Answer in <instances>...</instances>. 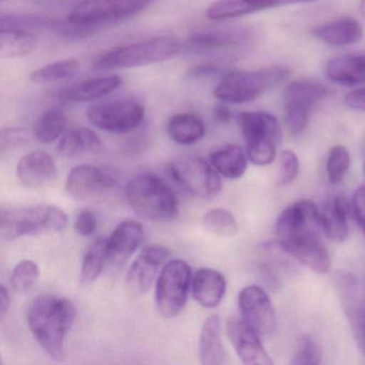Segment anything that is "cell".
I'll list each match as a JSON object with an SVG mask.
<instances>
[{"label": "cell", "mask_w": 365, "mask_h": 365, "mask_svg": "<svg viewBox=\"0 0 365 365\" xmlns=\"http://www.w3.org/2000/svg\"><path fill=\"white\" fill-rule=\"evenodd\" d=\"M76 311L67 298L43 294L29 305L27 322L34 337L54 360L65 356V339L73 326Z\"/></svg>", "instance_id": "obj_1"}, {"label": "cell", "mask_w": 365, "mask_h": 365, "mask_svg": "<svg viewBox=\"0 0 365 365\" xmlns=\"http://www.w3.org/2000/svg\"><path fill=\"white\" fill-rule=\"evenodd\" d=\"M182 48V42L175 37L151 38L110 48L93 61V67L99 71L145 67L168 61L178 54Z\"/></svg>", "instance_id": "obj_2"}, {"label": "cell", "mask_w": 365, "mask_h": 365, "mask_svg": "<svg viewBox=\"0 0 365 365\" xmlns=\"http://www.w3.org/2000/svg\"><path fill=\"white\" fill-rule=\"evenodd\" d=\"M125 194L132 210L149 221H170L178 215L177 196L170 185L155 175L134 177L125 187Z\"/></svg>", "instance_id": "obj_3"}, {"label": "cell", "mask_w": 365, "mask_h": 365, "mask_svg": "<svg viewBox=\"0 0 365 365\" xmlns=\"http://www.w3.org/2000/svg\"><path fill=\"white\" fill-rule=\"evenodd\" d=\"M289 76V70L282 66L230 72L217 83L213 95L224 104L249 103L285 82Z\"/></svg>", "instance_id": "obj_4"}, {"label": "cell", "mask_w": 365, "mask_h": 365, "mask_svg": "<svg viewBox=\"0 0 365 365\" xmlns=\"http://www.w3.org/2000/svg\"><path fill=\"white\" fill-rule=\"evenodd\" d=\"M66 225V213L51 205L7 207L0 212V236L6 241L42 232H59Z\"/></svg>", "instance_id": "obj_5"}, {"label": "cell", "mask_w": 365, "mask_h": 365, "mask_svg": "<svg viewBox=\"0 0 365 365\" xmlns=\"http://www.w3.org/2000/svg\"><path fill=\"white\" fill-rule=\"evenodd\" d=\"M237 121L247 144L250 161L257 166L272 163L282 136L277 118L266 112H243Z\"/></svg>", "instance_id": "obj_6"}, {"label": "cell", "mask_w": 365, "mask_h": 365, "mask_svg": "<svg viewBox=\"0 0 365 365\" xmlns=\"http://www.w3.org/2000/svg\"><path fill=\"white\" fill-rule=\"evenodd\" d=\"M155 0H84L73 8L68 22L93 31L144 11Z\"/></svg>", "instance_id": "obj_7"}, {"label": "cell", "mask_w": 365, "mask_h": 365, "mask_svg": "<svg viewBox=\"0 0 365 365\" xmlns=\"http://www.w3.org/2000/svg\"><path fill=\"white\" fill-rule=\"evenodd\" d=\"M320 210L311 200H299L277 217L275 234L283 247L319 240Z\"/></svg>", "instance_id": "obj_8"}, {"label": "cell", "mask_w": 365, "mask_h": 365, "mask_svg": "<svg viewBox=\"0 0 365 365\" xmlns=\"http://www.w3.org/2000/svg\"><path fill=\"white\" fill-rule=\"evenodd\" d=\"M191 283V267L181 259L168 262L155 286V304L164 318L178 316L187 303Z\"/></svg>", "instance_id": "obj_9"}, {"label": "cell", "mask_w": 365, "mask_h": 365, "mask_svg": "<svg viewBox=\"0 0 365 365\" xmlns=\"http://www.w3.org/2000/svg\"><path fill=\"white\" fill-rule=\"evenodd\" d=\"M328 95V88L315 81L303 78L288 85L284 96V112L286 127L292 135L302 133L312 110Z\"/></svg>", "instance_id": "obj_10"}, {"label": "cell", "mask_w": 365, "mask_h": 365, "mask_svg": "<svg viewBox=\"0 0 365 365\" xmlns=\"http://www.w3.org/2000/svg\"><path fill=\"white\" fill-rule=\"evenodd\" d=\"M168 172L175 182L196 197L212 198L221 192L219 173L200 158H181L170 162Z\"/></svg>", "instance_id": "obj_11"}, {"label": "cell", "mask_w": 365, "mask_h": 365, "mask_svg": "<svg viewBox=\"0 0 365 365\" xmlns=\"http://www.w3.org/2000/svg\"><path fill=\"white\" fill-rule=\"evenodd\" d=\"M87 118L93 127L102 131L129 133L142 125L145 108L135 100H114L91 106L87 110Z\"/></svg>", "instance_id": "obj_12"}, {"label": "cell", "mask_w": 365, "mask_h": 365, "mask_svg": "<svg viewBox=\"0 0 365 365\" xmlns=\"http://www.w3.org/2000/svg\"><path fill=\"white\" fill-rule=\"evenodd\" d=\"M116 177L103 166L83 164L68 175L66 189L76 200H95L108 194L114 187Z\"/></svg>", "instance_id": "obj_13"}, {"label": "cell", "mask_w": 365, "mask_h": 365, "mask_svg": "<svg viewBox=\"0 0 365 365\" xmlns=\"http://www.w3.org/2000/svg\"><path fill=\"white\" fill-rule=\"evenodd\" d=\"M241 318L260 336H269L277 328V316L272 301L257 285H250L241 290L238 297Z\"/></svg>", "instance_id": "obj_14"}, {"label": "cell", "mask_w": 365, "mask_h": 365, "mask_svg": "<svg viewBox=\"0 0 365 365\" xmlns=\"http://www.w3.org/2000/svg\"><path fill=\"white\" fill-rule=\"evenodd\" d=\"M170 251L160 245H148L140 252L125 277V288L132 297H140L153 286L160 267L168 259Z\"/></svg>", "instance_id": "obj_15"}, {"label": "cell", "mask_w": 365, "mask_h": 365, "mask_svg": "<svg viewBox=\"0 0 365 365\" xmlns=\"http://www.w3.org/2000/svg\"><path fill=\"white\" fill-rule=\"evenodd\" d=\"M230 343L242 363L247 365L272 364L268 352L262 346L260 335L242 318L230 317L226 326Z\"/></svg>", "instance_id": "obj_16"}, {"label": "cell", "mask_w": 365, "mask_h": 365, "mask_svg": "<svg viewBox=\"0 0 365 365\" xmlns=\"http://www.w3.org/2000/svg\"><path fill=\"white\" fill-rule=\"evenodd\" d=\"M144 240V228L135 221H123L115 228L108 239V262L125 264Z\"/></svg>", "instance_id": "obj_17"}, {"label": "cell", "mask_w": 365, "mask_h": 365, "mask_svg": "<svg viewBox=\"0 0 365 365\" xmlns=\"http://www.w3.org/2000/svg\"><path fill=\"white\" fill-rule=\"evenodd\" d=\"M18 177L22 185L39 189L50 185L56 177V165L48 153L42 150L25 155L18 164Z\"/></svg>", "instance_id": "obj_18"}, {"label": "cell", "mask_w": 365, "mask_h": 365, "mask_svg": "<svg viewBox=\"0 0 365 365\" xmlns=\"http://www.w3.org/2000/svg\"><path fill=\"white\" fill-rule=\"evenodd\" d=\"M123 85V78L117 74L89 78L63 89L59 97L68 102H89L101 99L115 93Z\"/></svg>", "instance_id": "obj_19"}, {"label": "cell", "mask_w": 365, "mask_h": 365, "mask_svg": "<svg viewBox=\"0 0 365 365\" xmlns=\"http://www.w3.org/2000/svg\"><path fill=\"white\" fill-rule=\"evenodd\" d=\"M193 297L205 309H215L223 300L226 292V279L217 270L202 268L192 281Z\"/></svg>", "instance_id": "obj_20"}, {"label": "cell", "mask_w": 365, "mask_h": 365, "mask_svg": "<svg viewBox=\"0 0 365 365\" xmlns=\"http://www.w3.org/2000/svg\"><path fill=\"white\" fill-rule=\"evenodd\" d=\"M361 23L351 16L335 19L314 29V37L331 46H347L363 38Z\"/></svg>", "instance_id": "obj_21"}, {"label": "cell", "mask_w": 365, "mask_h": 365, "mask_svg": "<svg viewBox=\"0 0 365 365\" xmlns=\"http://www.w3.org/2000/svg\"><path fill=\"white\" fill-rule=\"evenodd\" d=\"M350 205L345 196L330 198L320 211L322 228L330 240L343 242L348 237Z\"/></svg>", "instance_id": "obj_22"}, {"label": "cell", "mask_w": 365, "mask_h": 365, "mask_svg": "<svg viewBox=\"0 0 365 365\" xmlns=\"http://www.w3.org/2000/svg\"><path fill=\"white\" fill-rule=\"evenodd\" d=\"M250 36L249 31L240 29L202 31L192 35L187 40V46L195 52H211L242 46L250 39Z\"/></svg>", "instance_id": "obj_23"}, {"label": "cell", "mask_w": 365, "mask_h": 365, "mask_svg": "<svg viewBox=\"0 0 365 365\" xmlns=\"http://www.w3.org/2000/svg\"><path fill=\"white\" fill-rule=\"evenodd\" d=\"M200 359L204 365H222L227 362L221 334V320L215 314L205 320L200 336Z\"/></svg>", "instance_id": "obj_24"}, {"label": "cell", "mask_w": 365, "mask_h": 365, "mask_svg": "<svg viewBox=\"0 0 365 365\" xmlns=\"http://www.w3.org/2000/svg\"><path fill=\"white\" fill-rule=\"evenodd\" d=\"M281 7L279 0H215L208 9L209 20L225 21Z\"/></svg>", "instance_id": "obj_25"}, {"label": "cell", "mask_w": 365, "mask_h": 365, "mask_svg": "<svg viewBox=\"0 0 365 365\" xmlns=\"http://www.w3.org/2000/svg\"><path fill=\"white\" fill-rule=\"evenodd\" d=\"M327 76L332 82L345 86L365 84V55H344L329 61Z\"/></svg>", "instance_id": "obj_26"}, {"label": "cell", "mask_w": 365, "mask_h": 365, "mask_svg": "<svg viewBox=\"0 0 365 365\" xmlns=\"http://www.w3.org/2000/svg\"><path fill=\"white\" fill-rule=\"evenodd\" d=\"M103 148L101 138L88 128H74L65 132L58 144V153L63 157L73 159L87 153H100Z\"/></svg>", "instance_id": "obj_27"}, {"label": "cell", "mask_w": 365, "mask_h": 365, "mask_svg": "<svg viewBox=\"0 0 365 365\" xmlns=\"http://www.w3.org/2000/svg\"><path fill=\"white\" fill-rule=\"evenodd\" d=\"M335 284L341 307L354 330L360 320L364 292L361 290L360 284L356 281V277L350 272L337 273Z\"/></svg>", "instance_id": "obj_28"}, {"label": "cell", "mask_w": 365, "mask_h": 365, "mask_svg": "<svg viewBox=\"0 0 365 365\" xmlns=\"http://www.w3.org/2000/svg\"><path fill=\"white\" fill-rule=\"evenodd\" d=\"M279 242V241H277ZM281 247L303 266L319 274L328 272L331 267V258L326 247L319 240Z\"/></svg>", "instance_id": "obj_29"}, {"label": "cell", "mask_w": 365, "mask_h": 365, "mask_svg": "<svg viewBox=\"0 0 365 365\" xmlns=\"http://www.w3.org/2000/svg\"><path fill=\"white\" fill-rule=\"evenodd\" d=\"M168 134L170 140L177 144H195L206 134V125L197 115L180 113L170 117L168 123Z\"/></svg>", "instance_id": "obj_30"}, {"label": "cell", "mask_w": 365, "mask_h": 365, "mask_svg": "<svg viewBox=\"0 0 365 365\" xmlns=\"http://www.w3.org/2000/svg\"><path fill=\"white\" fill-rule=\"evenodd\" d=\"M210 164L222 176L239 179L245 174L247 160L238 145H227L210 155Z\"/></svg>", "instance_id": "obj_31"}, {"label": "cell", "mask_w": 365, "mask_h": 365, "mask_svg": "<svg viewBox=\"0 0 365 365\" xmlns=\"http://www.w3.org/2000/svg\"><path fill=\"white\" fill-rule=\"evenodd\" d=\"M37 44V37L31 31L16 29L0 31V55L3 58H22L35 51Z\"/></svg>", "instance_id": "obj_32"}, {"label": "cell", "mask_w": 365, "mask_h": 365, "mask_svg": "<svg viewBox=\"0 0 365 365\" xmlns=\"http://www.w3.org/2000/svg\"><path fill=\"white\" fill-rule=\"evenodd\" d=\"M66 128L67 116L65 113L59 108H51L38 119L34 128V135L38 142L51 144L65 134Z\"/></svg>", "instance_id": "obj_33"}, {"label": "cell", "mask_w": 365, "mask_h": 365, "mask_svg": "<svg viewBox=\"0 0 365 365\" xmlns=\"http://www.w3.org/2000/svg\"><path fill=\"white\" fill-rule=\"evenodd\" d=\"M108 262V240L98 239L85 253L81 268V283L91 285L97 281L103 271L104 264Z\"/></svg>", "instance_id": "obj_34"}, {"label": "cell", "mask_w": 365, "mask_h": 365, "mask_svg": "<svg viewBox=\"0 0 365 365\" xmlns=\"http://www.w3.org/2000/svg\"><path fill=\"white\" fill-rule=\"evenodd\" d=\"M80 61L78 59H63L34 70L29 76V80L35 84L59 82L73 78L80 71Z\"/></svg>", "instance_id": "obj_35"}, {"label": "cell", "mask_w": 365, "mask_h": 365, "mask_svg": "<svg viewBox=\"0 0 365 365\" xmlns=\"http://www.w3.org/2000/svg\"><path fill=\"white\" fill-rule=\"evenodd\" d=\"M204 225L213 235L224 238H232L238 230V224L234 215L222 208L208 211L204 217Z\"/></svg>", "instance_id": "obj_36"}, {"label": "cell", "mask_w": 365, "mask_h": 365, "mask_svg": "<svg viewBox=\"0 0 365 365\" xmlns=\"http://www.w3.org/2000/svg\"><path fill=\"white\" fill-rule=\"evenodd\" d=\"M61 24L52 19L31 16V14H1V18H0L1 29H23V31H29V29H58Z\"/></svg>", "instance_id": "obj_37"}, {"label": "cell", "mask_w": 365, "mask_h": 365, "mask_svg": "<svg viewBox=\"0 0 365 365\" xmlns=\"http://www.w3.org/2000/svg\"><path fill=\"white\" fill-rule=\"evenodd\" d=\"M39 277V267L34 260H22L14 267L12 271V287L19 292H29L37 284Z\"/></svg>", "instance_id": "obj_38"}, {"label": "cell", "mask_w": 365, "mask_h": 365, "mask_svg": "<svg viewBox=\"0 0 365 365\" xmlns=\"http://www.w3.org/2000/svg\"><path fill=\"white\" fill-rule=\"evenodd\" d=\"M350 166V155L347 149L341 145L331 148L327 159V175L329 182L336 185L343 179Z\"/></svg>", "instance_id": "obj_39"}, {"label": "cell", "mask_w": 365, "mask_h": 365, "mask_svg": "<svg viewBox=\"0 0 365 365\" xmlns=\"http://www.w3.org/2000/svg\"><path fill=\"white\" fill-rule=\"evenodd\" d=\"M322 360V350L319 344L309 335H303L294 349L292 364L316 365L319 364Z\"/></svg>", "instance_id": "obj_40"}, {"label": "cell", "mask_w": 365, "mask_h": 365, "mask_svg": "<svg viewBox=\"0 0 365 365\" xmlns=\"http://www.w3.org/2000/svg\"><path fill=\"white\" fill-rule=\"evenodd\" d=\"M299 160L296 153L285 150L279 155V172L277 176V185L286 187L290 185L298 176Z\"/></svg>", "instance_id": "obj_41"}, {"label": "cell", "mask_w": 365, "mask_h": 365, "mask_svg": "<svg viewBox=\"0 0 365 365\" xmlns=\"http://www.w3.org/2000/svg\"><path fill=\"white\" fill-rule=\"evenodd\" d=\"M97 217L91 210H84L78 215L76 221V230L82 236H91L97 230Z\"/></svg>", "instance_id": "obj_42"}, {"label": "cell", "mask_w": 365, "mask_h": 365, "mask_svg": "<svg viewBox=\"0 0 365 365\" xmlns=\"http://www.w3.org/2000/svg\"><path fill=\"white\" fill-rule=\"evenodd\" d=\"M352 210L365 237V187H359L352 197Z\"/></svg>", "instance_id": "obj_43"}, {"label": "cell", "mask_w": 365, "mask_h": 365, "mask_svg": "<svg viewBox=\"0 0 365 365\" xmlns=\"http://www.w3.org/2000/svg\"><path fill=\"white\" fill-rule=\"evenodd\" d=\"M219 71L220 67L217 63H202V65L192 68V69L187 72V78H191V80H200V78L215 76V74H217Z\"/></svg>", "instance_id": "obj_44"}, {"label": "cell", "mask_w": 365, "mask_h": 365, "mask_svg": "<svg viewBox=\"0 0 365 365\" xmlns=\"http://www.w3.org/2000/svg\"><path fill=\"white\" fill-rule=\"evenodd\" d=\"M345 103L352 110L365 112V87L348 93L346 95Z\"/></svg>", "instance_id": "obj_45"}, {"label": "cell", "mask_w": 365, "mask_h": 365, "mask_svg": "<svg viewBox=\"0 0 365 365\" xmlns=\"http://www.w3.org/2000/svg\"><path fill=\"white\" fill-rule=\"evenodd\" d=\"M354 337H356V341H358L359 347H360V349L362 350L363 354L365 356V289L360 320H359L358 326L354 329Z\"/></svg>", "instance_id": "obj_46"}, {"label": "cell", "mask_w": 365, "mask_h": 365, "mask_svg": "<svg viewBox=\"0 0 365 365\" xmlns=\"http://www.w3.org/2000/svg\"><path fill=\"white\" fill-rule=\"evenodd\" d=\"M10 307V294L7 288L1 285L0 287V314L5 316Z\"/></svg>", "instance_id": "obj_47"}, {"label": "cell", "mask_w": 365, "mask_h": 365, "mask_svg": "<svg viewBox=\"0 0 365 365\" xmlns=\"http://www.w3.org/2000/svg\"><path fill=\"white\" fill-rule=\"evenodd\" d=\"M215 116L217 118V121L222 123H230V119H232V112L228 110L227 106H217L215 110Z\"/></svg>", "instance_id": "obj_48"}, {"label": "cell", "mask_w": 365, "mask_h": 365, "mask_svg": "<svg viewBox=\"0 0 365 365\" xmlns=\"http://www.w3.org/2000/svg\"><path fill=\"white\" fill-rule=\"evenodd\" d=\"M316 0H281L282 6L294 5V4L312 3Z\"/></svg>", "instance_id": "obj_49"}, {"label": "cell", "mask_w": 365, "mask_h": 365, "mask_svg": "<svg viewBox=\"0 0 365 365\" xmlns=\"http://www.w3.org/2000/svg\"><path fill=\"white\" fill-rule=\"evenodd\" d=\"M360 8L361 12H362L363 16H365V0H361Z\"/></svg>", "instance_id": "obj_50"}, {"label": "cell", "mask_w": 365, "mask_h": 365, "mask_svg": "<svg viewBox=\"0 0 365 365\" xmlns=\"http://www.w3.org/2000/svg\"><path fill=\"white\" fill-rule=\"evenodd\" d=\"M363 170H364V175H365V161H364V166H363Z\"/></svg>", "instance_id": "obj_51"}, {"label": "cell", "mask_w": 365, "mask_h": 365, "mask_svg": "<svg viewBox=\"0 0 365 365\" xmlns=\"http://www.w3.org/2000/svg\"><path fill=\"white\" fill-rule=\"evenodd\" d=\"M1 1H5V0H1Z\"/></svg>", "instance_id": "obj_52"}]
</instances>
